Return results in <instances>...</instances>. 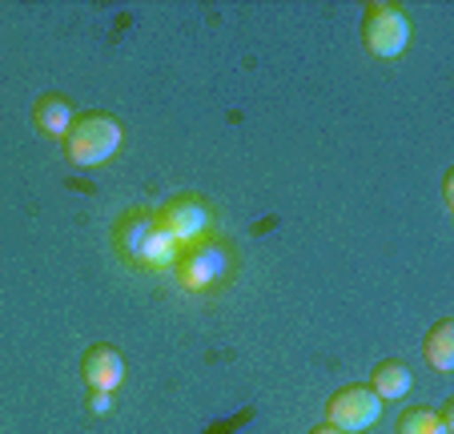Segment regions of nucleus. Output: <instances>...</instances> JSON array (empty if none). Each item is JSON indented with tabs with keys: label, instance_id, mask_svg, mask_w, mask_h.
<instances>
[{
	"label": "nucleus",
	"instance_id": "nucleus-1",
	"mask_svg": "<svg viewBox=\"0 0 454 434\" xmlns=\"http://www.w3.org/2000/svg\"><path fill=\"white\" fill-rule=\"evenodd\" d=\"M121 137L125 133H121L117 117H109V113H101V109L77 113V121H73L69 133H65V157H69L73 165L93 170V165H105L117 154Z\"/></svg>",
	"mask_w": 454,
	"mask_h": 434
},
{
	"label": "nucleus",
	"instance_id": "nucleus-2",
	"mask_svg": "<svg viewBox=\"0 0 454 434\" xmlns=\"http://www.w3.org/2000/svg\"><path fill=\"white\" fill-rule=\"evenodd\" d=\"M173 273H177L181 289H189V294H206V289L222 286V281L233 273V249L217 238H201V241H193V246L181 249Z\"/></svg>",
	"mask_w": 454,
	"mask_h": 434
},
{
	"label": "nucleus",
	"instance_id": "nucleus-3",
	"mask_svg": "<svg viewBox=\"0 0 454 434\" xmlns=\"http://www.w3.org/2000/svg\"><path fill=\"white\" fill-rule=\"evenodd\" d=\"M362 41L374 57L395 60L406 52L411 44V17H406L403 4H390V0H374L366 4V17H362Z\"/></svg>",
	"mask_w": 454,
	"mask_h": 434
},
{
	"label": "nucleus",
	"instance_id": "nucleus-4",
	"mask_svg": "<svg viewBox=\"0 0 454 434\" xmlns=\"http://www.w3.org/2000/svg\"><path fill=\"white\" fill-rule=\"evenodd\" d=\"M157 225H161V230L169 233L173 241H181V246H193V241H201L209 233V225H214V213H209V205L201 201V197L185 193V197H173V201H165L161 209H157Z\"/></svg>",
	"mask_w": 454,
	"mask_h": 434
},
{
	"label": "nucleus",
	"instance_id": "nucleus-5",
	"mask_svg": "<svg viewBox=\"0 0 454 434\" xmlns=\"http://www.w3.org/2000/svg\"><path fill=\"white\" fill-rule=\"evenodd\" d=\"M326 410H330V426H338L346 434H358V430H370L382 418V398L370 386H342L330 398Z\"/></svg>",
	"mask_w": 454,
	"mask_h": 434
},
{
	"label": "nucleus",
	"instance_id": "nucleus-6",
	"mask_svg": "<svg viewBox=\"0 0 454 434\" xmlns=\"http://www.w3.org/2000/svg\"><path fill=\"white\" fill-rule=\"evenodd\" d=\"M81 375H85L89 391H117L121 383H125V358L117 354V346H109V342H97V346L85 350V358H81Z\"/></svg>",
	"mask_w": 454,
	"mask_h": 434
},
{
	"label": "nucleus",
	"instance_id": "nucleus-7",
	"mask_svg": "<svg viewBox=\"0 0 454 434\" xmlns=\"http://www.w3.org/2000/svg\"><path fill=\"white\" fill-rule=\"evenodd\" d=\"M153 230H157V213H145V209L125 213V217L117 222V230H113V241H117L121 257L137 265L141 262V249H145V241L153 238Z\"/></svg>",
	"mask_w": 454,
	"mask_h": 434
},
{
	"label": "nucleus",
	"instance_id": "nucleus-8",
	"mask_svg": "<svg viewBox=\"0 0 454 434\" xmlns=\"http://www.w3.org/2000/svg\"><path fill=\"white\" fill-rule=\"evenodd\" d=\"M73 121H77V109H73L65 97H57V93L41 97V101L33 105V125L41 129L44 137H65Z\"/></svg>",
	"mask_w": 454,
	"mask_h": 434
},
{
	"label": "nucleus",
	"instance_id": "nucleus-9",
	"mask_svg": "<svg viewBox=\"0 0 454 434\" xmlns=\"http://www.w3.org/2000/svg\"><path fill=\"white\" fill-rule=\"evenodd\" d=\"M411 383H414V375L406 370V362L386 358V362L374 367V383H370V391H374L382 402H395V398H406V394H411Z\"/></svg>",
	"mask_w": 454,
	"mask_h": 434
},
{
	"label": "nucleus",
	"instance_id": "nucleus-10",
	"mask_svg": "<svg viewBox=\"0 0 454 434\" xmlns=\"http://www.w3.org/2000/svg\"><path fill=\"white\" fill-rule=\"evenodd\" d=\"M422 350H427V362L438 370V375H450L454 370V322L450 318H442V322L427 334Z\"/></svg>",
	"mask_w": 454,
	"mask_h": 434
},
{
	"label": "nucleus",
	"instance_id": "nucleus-11",
	"mask_svg": "<svg viewBox=\"0 0 454 434\" xmlns=\"http://www.w3.org/2000/svg\"><path fill=\"white\" fill-rule=\"evenodd\" d=\"M454 414L450 410H430V406H411L403 418H398V434H450Z\"/></svg>",
	"mask_w": 454,
	"mask_h": 434
},
{
	"label": "nucleus",
	"instance_id": "nucleus-12",
	"mask_svg": "<svg viewBox=\"0 0 454 434\" xmlns=\"http://www.w3.org/2000/svg\"><path fill=\"white\" fill-rule=\"evenodd\" d=\"M181 241H173L169 233L161 230V225H157L153 230V238L145 241V249H141V262L137 265H145V270H173V265H177V257H181Z\"/></svg>",
	"mask_w": 454,
	"mask_h": 434
},
{
	"label": "nucleus",
	"instance_id": "nucleus-13",
	"mask_svg": "<svg viewBox=\"0 0 454 434\" xmlns=\"http://www.w3.org/2000/svg\"><path fill=\"white\" fill-rule=\"evenodd\" d=\"M89 410H93V414H109V410H113V394L109 391H89Z\"/></svg>",
	"mask_w": 454,
	"mask_h": 434
},
{
	"label": "nucleus",
	"instance_id": "nucleus-14",
	"mask_svg": "<svg viewBox=\"0 0 454 434\" xmlns=\"http://www.w3.org/2000/svg\"><path fill=\"white\" fill-rule=\"evenodd\" d=\"M442 193H446V205H454V173H446V185H442Z\"/></svg>",
	"mask_w": 454,
	"mask_h": 434
},
{
	"label": "nucleus",
	"instance_id": "nucleus-15",
	"mask_svg": "<svg viewBox=\"0 0 454 434\" xmlns=\"http://www.w3.org/2000/svg\"><path fill=\"white\" fill-rule=\"evenodd\" d=\"M309 434H346V430H338V426H330V422H326V426H314Z\"/></svg>",
	"mask_w": 454,
	"mask_h": 434
}]
</instances>
